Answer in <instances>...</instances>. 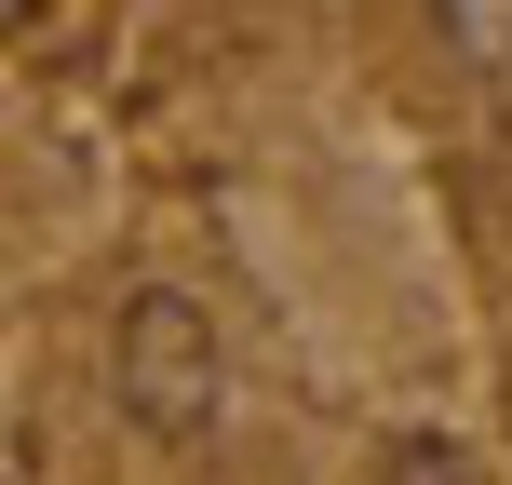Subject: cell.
Segmentation results:
<instances>
[{"label":"cell","mask_w":512,"mask_h":485,"mask_svg":"<svg viewBox=\"0 0 512 485\" xmlns=\"http://www.w3.org/2000/svg\"><path fill=\"white\" fill-rule=\"evenodd\" d=\"M108 391L149 445H203L230 418V351H216V310L189 283H135L122 324H108Z\"/></svg>","instance_id":"1"}]
</instances>
